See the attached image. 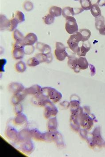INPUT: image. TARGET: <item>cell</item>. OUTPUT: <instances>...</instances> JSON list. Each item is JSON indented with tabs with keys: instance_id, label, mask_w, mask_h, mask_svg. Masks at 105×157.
<instances>
[{
	"instance_id": "cell-11",
	"label": "cell",
	"mask_w": 105,
	"mask_h": 157,
	"mask_svg": "<svg viewBox=\"0 0 105 157\" xmlns=\"http://www.w3.org/2000/svg\"><path fill=\"white\" fill-rule=\"evenodd\" d=\"M27 94L25 92L24 90L19 93L15 94L12 98V102L15 105H18L20 104V102L24 100Z\"/></svg>"
},
{
	"instance_id": "cell-12",
	"label": "cell",
	"mask_w": 105,
	"mask_h": 157,
	"mask_svg": "<svg viewBox=\"0 0 105 157\" xmlns=\"http://www.w3.org/2000/svg\"><path fill=\"white\" fill-rule=\"evenodd\" d=\"M35 57L40 63L45 62L46 63H49L52 60V56L51 53L46 54L45 53H39L36 54Z\"/></svg>"
},
{
	"instance_id": "cell-8",
	"label": "cell",
	"mask_w": 105,
	"mask_h": 157,
	"mask_svg": "<svg viewBox=\"0 0 105 157\" xmlns=\"http://www.w3.org/2000/svg\"><path fill=\"white\" fill-rule=\"evenodd\" d=\"M42 88L39 85H36L32 86L24 90V91L27 95L38 96L42 94Z\"/></svg>"
},
{
	"instance_id": "cell-33",
	"label": "cell",
	"mask_w": 105,
	"mask_h": 157,
	"mask_svg": "<svg viewBox=\"0 0 105 157\" xmlns=\"http://www.w3.org/2000/svg\"><path fill=\"white\" fill-rule=\"evenodd\" d=\"M24 8L26 11H31L34 8L33 3L29 2V1H27V2H25L24 4Z\"/></svg>"
},
{
	"instance_id": "cell-29",
	"label": "cell",
	"mask_w": 105,
	"mask_h": 157,
	"mask_svg": "<svg viewBox=\"0 0 105 157\" xmlns=\"http://www.w3.org/2000/svg\"><path fill=\"white\" fill-rule=\"evenodd\" d=\"M49 129L50 130H54L57 126V121L56 117L51 118L48 123Z\"/></svg>"
},
{
	"instance_id": "cell-10",
	"label": "cell",
	"mask_w": 105,
	"mask_h": 157,
	"mask_svg": "<svg viewBox=\"0 0 105 157\" xmlns=\"http://www.w3.org/2000/svg\"><path fill=\"white\" fill-rule=\"evenodd\" d=\"M8 90L10 92L15 94L24 90V87L20 83L13 82L8 86Z\"/></svg>"
},
{
	"instance_id": "cell-25",
	"label": "cell",
	"mask_w": 105,
	"mask_h": 157,
	"mask_svg": "<svg viewBox=\"0 0 105 157\" xmlns=\"http://www.w3.org/2000/svg\"><path fill=\"white\" fill-rule=\"evenodd\" d=\"M27 120V118L25 115L21 113L17 114L15 118L14 121L16 124H22L25 122Z\"/></svg>"
},
{
	"instance_id": "cell-21",
	"label": "cell",
	"mask_w": 105,
	"mask_h": 157,
	"mask_svg": "<svg viewBox=\"0 0 105 157\" xmlns=\"http://www.w3.org/2000/svg\"><path fill=\"white\" fill-rule=\"evenodd\" d=\"M9 21L6 17L4 15H1V29L4 30L8 29L9 26Z\"/></svg>"
},
{
	"instance_id": "cell-1",
	"label": "cell",
	"mask_w": 105,
	"mask_h": 157,
	"mask_svg": "<svg viewBox=\"0 0 105 157\" xmlns=\"http://www.w3.org/2000/svg\"><path fill=\"white\" fill-rule=\"evenodd\" d=\"M42 94L53 103L59 102L62 97L60 92L50 87L42 88Z\"/></svg>"
},
{
	"instance_id": "cell-5",
	"label": "cell",
	"mask_w": 105,
	"mask_h": 157,
	"mask_svg": "<svg viewBox=\"0 0 105 157\" xmlns=\"http://www.w3.org/2000/svg\"><path fill=\"white\" fill-rule=\"evenodd\" d=\"M44 107V115L46 119L56 116L58 113V110L57 107L49 100L47 101Z\"/></svg>"
},
{
	"instance_id": "cell-35",
	"label": "cell",
	"mask_w": 105,
	"mask_h": 157,
	"mask_svg": "<svg viewBox=\"0 0 105 157\" xmlns=\"http://www.w3.org/2000/svg\"><path fill=\"white\" fill-rule=\"evenodd\" d=\"M15 113L17 114H19L21 113V112L23 111V108L22 105L21 104H18L16 106L15 108Z\"/></svg>"
},
{
	"instance_id": "cell-14",
	"label": "cell",
	"mask_w": 105,
	"mask_h": 157,
	"mask_svg": "<svg viewBox=\"0 0 105 157\" xmlns=\"http://www.w3.org/2000/svg\"><path fill=\"white\" fill-rule=\"evenodd\" d=\"M91 49V44L88 41L84 42L81 47H80V52L77 53L79 57H82L86 56V53Z\"/></svg>"
},
{
	"instance_id": "cell-40",
	"label": "cell",
	"mask_w": 105,
	"mask_h": 157,
	"mask_svg": "<svg viewBox=\"0 0 105 157\" xmlns=\"http://www.w3.org/2000/svg\"><path fill=\"white\" fill-rule=\"evenodd\" d=\"M74 1H80V0H74Z\"/></svg>"
},
{
	"instance_id": "cell-34",
	"label": "cell",
	"mask_w": 105,
	"mask_h": 157,
	"mask_svg": "<svg viewBox=\"0 0 105 157\" xmlns=\"http://www.w3.org/2000/svg\"><path fill=\"white\" fill-rule=\"evenodd\" d=\"M26 47V46H25ZM25 53L26 54H31L33 53L34 51V46H28V48H24Z\"/></svg>"
},
{
	"instance_id": "cell-20",
	"label": "cell",
	"mask_w": 105,
	"mask_h": 157,
	"mask_svg": "<svg viewBox=\"0 0 105 157\" xmlns=\"http://www.w3.org/2000/svg\"><path fill=\"white\" fill-rule=\"evenodd\" d=\"M49 13L54 17H58L62 14V9L59 6H52L49 9Z\"/></svg>"
},
{
	"instance_id": "cell-31",
	"label": "cell",
	"mask_w": 105,
	"mask_h": 157,
	"mask_svg": "<svg viewBox=\"0 0 105 157\" xmlns=\"http://www.w3.org/2000/svg\"><path fill=\"white\" fill-rule=\"evenodd\" d=\"M40 63L36 57L31 58L27 60V64L30 67H35L40 64Z\"/></svg>"
},
{
	"instance_id": "cell-23",
	"label": "cell",
	"mask_w": 105,
	"mask_h": 157,
	"mask_svg": "<svg viewBox=\"0 0 105 157\" xmlns=\"http://www.w3.org/2000/svg\"><path fill=\"white\" fill-rule=\"evenodd\" d=\"M105 25V20L103 16H101L99 17L96 18L95 26L97 30L103 28Z\"/></svg>"
},
{
	"instance_id": "cell-39",
	"label": "cell",
	"mask_w": 105,
	"mask_h": 157,
	"mask_svg": "<svg viewBox=\"0 0 105 157\" xmlns=\"http://www.w3.org/2000/svg\"><path fill=\"white\" fill-rule=\"evenodd\" d=\"M99 33L101 35H103V36H105V25L102 28L99 29Z\"/></svg>"
},
{
	"instance_id": "cell-3",
	"label": "cell",
	"mask_w": 105,
	"mask_h": 157,
	"mask_svg": "<svg viewBox=\"0 0 105 157\" xmlns=\"http://www.w3.org/2000/svg\"><path fill=\"white\" fill-rule=\"evenodd\" d=\"M65 29L68 34L73 35L78 32L79 27L76 20L74 17L66 18Z\"/></svg>"
},
{
	"instance_id": "cell-30",
	"label": "cell",
	"mask_w": 105,
	"mask_h": 157,
	"mask_svg": "<svg viewBox=\"0 0 105 157\" xmlns=\"http://www.w3.org/2000/svg\"><path fill=\"white\" fill-rule=\"evenodd\" d=\"M14 18L18 21V23H22L25 21V16L24 13L21 11H17L15 14Z\"/></svg>"
},
{
	"instance_id": "cell-19",
	"label": "cell",
	"mask_w": 105,
	"mask_h": 157,
	"mask_svg": "<svg viewBox=\"0 0 105 157\" xmlns=\"http://www.w3.org/2000/svg\"><path fill=\"white\" fill-rule=\"evenodd\" d=\"M89 65L88 62L85 57H80L78 59V66L80 70H86L88 68Z\"/></svg>"
},
{
	"instance_id": "cell-28",
	"label": "cell",
	"mask_w": 105,
	"mask_h": 157,
	"mask_svg": "<svg viewBox=\"0 0 105 157\" xmlns=\"http://www.w3.org/2000/svg\"><path fill=\"white\" fill-rule=\"evenodd\" d=\"M18 24H19V23L16 18H15L14 17L12 18L9 21V26H8L7 30L10 31H13L17 27Z\"/></svg>"
},
{
	"instance_id": "cell-4",
	"label": "cell",
	"mask_w": 105,
	"mask_h": 157,
	"mask_svg": "<svg viewBox=\"0 0 105 157\" xmlns=\"http://www.w3.org/2000/svg\"><path fill=\"white\" fill-rule=\"evenodd\" d=\"M54 54L56 59L60 61L64 60L66 57L69 56L66 50V47L62 43L57 42L56 43V49L54 51Z\"/></svg>"
},
{
	"instance_id": "cell-7",
	"label": "cell",
	"mask_w": 105,
	"mask_h": 157,
	"mask_svg": "<svg viewBox=\"0 0 105 157\" xmlns=\"http://www.w3.org/2000/svg\"><path fill=\"white\" fill-rule=\"evenodd\" d=\"M37 41L38 37L34 33H30L25 37L23 42L25 46H32Z\"/></svg>"
},
{
	"instance_id": "cell-16",
	"label": "cell",
	"mask_w": 105,
	"mask_h": 157,
	"mask_svg": "<svg viewBox=\"0 0 105 157\" xmlns=\"http://www.w3.org/2000/svg\"><path fill=\"white\" fill-rule=\"evenodd\" d=\"M24 49L21 48H14L13 51V56L15 59H21L24 56Z\"/></svg>"
},
{
	"instance_id": "cell-2",
	"label": "cell",
	"mask_w": 105,
	"mask_h": 157,
	"mask_svg": "<svg viewBox=\"0 0 105 157\" xmlns=\"http://www.w3.org/2000/svg\"><path fill=\"white\" fill-rule=\"evenodd\" d=\"M83 38L80 32H77L75 34L71 35L67 41V44L70 48L74 53H78L80 52V47L79 44L80 41H82Z\"/></svg>"
},
{
	"instance_id": "cell-22",
	"label": "cell",
	"mask_w": 105,
	"mask_h": 157,
	"mask_svg": "<svg viewBox=\"0 0 105 157\" xmlns=\"http://www.w3.org/2000/svg\"><path fill=\"white\" fill-rule=\"evenodd\" d=\"M80 32L82 36L83 39L82 42H84L88 41L91 36V31L89 29H84L80 30Z\"/></svg>"
},
{
	"instance_id": "cell-26",
	"label": "cell",
	"mask_w": 105,
	"mask_h": 157,
	"mask_svg": "<svg viewBox=\"0 0 105 157\" xmlns=\"http://www.w3.org/2000/svg\"><path fill=\"white\" fill-rule=\"evenodd\" d=\"M24 37V35L18 29H15L14 31L13 38L16 42H23Z\"/></svg>"
},
{
	"instance_id": "cell-15",
	"label": "cell",
	"mask_w": 105,
	"mask_h": 157,
	"mask_svg": "<svg viewBox=\"0 0 105 157\" xmlns=\"http://www.w3.org/2000/svg\"><path fill=\"white\" fill-rule=\"evenodd\" d=\"M36 48L41 53L49 54L51 53V48L50 46L47 44L38 42L36 45Z\"/></svg>"
},
{
	"instance_id": "cell-13",
	"label": "cell",
	"mask_w": 105,
	"mask_h": 157,
	"mask_svg": "<svg viewBox=\"0 0 105 157\" xmlns=\"http://www.w3.org/2000/svg\"><path fill=\"white\" fill-rule=\"evenodd\" d=\"M48 100L45 96L41 94L39 96H34L32 99V101L34 104L40 107H44Z\"/></svg>"
},
{
	"instance_id": "cell-37",
	"label": "cell",
	"mask_w": 105,
	"mask_h": 157,
	"mask_svg": "<svg viewBox=\"0 0 105 157\" xmlns=\"http://www.w3.org/2000/svg\"><path fill=\"white\" fill-rule=\"evenodd\" d=\"M1 63H2V68H1V71L4 72V66L5 65L6 61V60L5 59H1Z\"/></svg>"
},
{
	"instance_id": "cell-24",
	"label": "cell",
	"mask_w": 105,
	"mask_h": 157,
	"mask_svg": "<svg viewBox=\"0 0 105 157\" xmlns=\"http://www.w3.org/2000/svg\"><path fill=\"white\" fill-rule=\"evenodd\" d=\"M80 2L81 8L84 10H91L92 5L90 0H80Z\"/></svg>"
},
{
	"instance_id": "cell-27",
	"label": "cell",
	"mask_w": 105,
	"mask_h": 157,
	"mask_svg": "<svg viewBox=\"0 0 105 157\" xmlns=\"http://www.w3.org/2000/svg\"><path fill=\"white\" fill-rule=\"evenodd\" d=\"M15 68L18 72L23 73L25 71L27 67L25 63L24 62L21 61L16 64Z\"/></svg>"
},
{
	"instance_id": "cell-32",
	"label": "cell",
	"mask_w": 105,
	"mask_h": 157,
	"mask_svg": "<svg viewBox=\"0 0 105 157\" xmlns=\"http://www.w3.org/2000/svg\"><path fill=\"white\" fill-rule=\"evenodd\" d=\"M54 17L52 16L50 14H48L44 18V22L45 24L47 25H50L54 22L55 18Z\"/></svg>"
},
{
	"instance_id": "cell-17",
	"label": "cell",
	"mask_w": 105,
	"mask_h": 157,
	"mask_svg": "<svg viewBox=\"0 0 105 157\" xmlns=\"http://www.w3.org/2000/svg\"><path fill=\"white\" fill-rule=\"evenodd\" d=\"M62 15L64 18H65V19L71 17H74V16L75 15L74 8L73 7H71V6H66V7H64L62 9Z\"/></svg>"
},
{
	"instance_id": "cell-6",
	"label": "cell",
	"mask_w": 105,
	"mask_h": 157,
	"mask_svg": "<svg viewBox=\"0 0 105 157\" xmlns=\"http://www.w3.org/2000/svg\"><path fill=\"white\" fill-rule=\"evenodd\" d=\"M80 99L78 96L74 95L71 97L70 105L71 113H77L78 112L80 107Z\"/></svg>"
},
{
	"instance_id": "cell-38",
	"label": "cell",
	"mask_w": 105,
	"mask_h": 157,
	"mask_svg": "<svg viewBox=\"0 0 105 157\" xmlns=\"http://www.w3.org/2000/svg\"><path fill=\"white\" fill-rule=\"evenodd\" d=\"M97 4L99 6H105V0H97Z\"/></svg>"
},
{
	"instance_id": "cell-36",
	"label": "cell",
	"mask_w": 105,
	"mask_h": 157,
	"mask_svg": "<svg viewBox=\"0 0 105 157\" xmlns=\"http://www.w3.org/2000/svg\"><path fill=\"white\" fill-rule=\"evenodd\" d=\"M89 66H90V71H91V74L92 75V76H93L94 75H95L96 74V69L95 67L93 66V65H92V64H90L89 65Z\"/></svg>"
},
{
	"instance_id": "cell-9",
	"label": "cell",
	"mask_w": 105,
	"mask_h": 157,
	"mask_svg": "<svg viewBox=\"0 0 105 157\" xmlns=\"http://www.w3.org/2000/svg\"><path fill=\"white\" fill-rule=\"evenodd\" d=\"M68 64L70 68L72 69L76 73H79L80 69L78 66V59L74 56H69L68 57Z\"/></svg>"
},
{
	"instance_id": "cell-18",
	"label": "cell",
	"mask_w": 105,
	"mask_h": 157,
	"mask_svg": "<svg viewBox=\"0 0 105 157\" xmlns=\"http://www.w3.org/2000/svg\"><path fill=\"white\" fill-rule=\"evenodd\" d=\"M91 13L93 16L95 18H97L102 16L101 9L97 4H94L92 5L91 9Z\"/></svg>"
}]
</instances>
